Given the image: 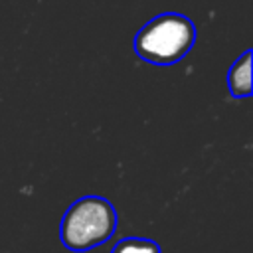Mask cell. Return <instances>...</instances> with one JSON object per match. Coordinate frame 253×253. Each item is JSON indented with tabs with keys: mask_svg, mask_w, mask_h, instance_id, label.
Segmentation results:
<instances>
[{
	"mask_svg": "<svg viewBox=\"0 0 253 253\" xmlns=\"http://www.w3.org/2000/svg\"><path fill=\"white\" fill-rule=\"evenodd\" d=\"M196 43L194 22L178 12H164L148 20L134 36V51L152 65L178 63Z\"/></svg>",
	"mask_w": 253,
	"mask_h": 253,
	"instance_id": "obj_1",
	"label": "cell"
},
{
	"mask_svg": "<svg viewBox=\"0 0 253 253\" xmlns=\"http://www.w3.org/2000/svg\"><path fill=\"white\" fill-rule=\"evenodd\" d=\"M115 206L101 196L75 200L61 217L59 239L69 251H87L103 245L117 231Z\"/></svg>",
	"mask_w": 253,
	"mask_h": 253,
	"instance_id": "obj_2",
	"label": "cell"
},
{
	"mask_svg": "<svg viewBox=\"0 0 253 253\" xmlns=\"http://www.w3.org/2000/svg\"><path fill=\"white\" fill-rule=\"evenodd\" d=\"M227 87L233 99H245L251 95V49L237 57L229 67Z\"/></svg>",
	"mask_w": 253,
	"mask_h": 253,
	"instance_id": "obj_3",
	"label": "cell"
},
{
	"mask_svg": "<svg viewBox=\"0 0 253 253\" xmlns=\"http://www.w3.org/2000/svg\"><path fill=\"white\" fill-rule=\"evenodd\" d=\"M111 253H162L160 245L146 237H126L119 241Z\"/></svg>",
	"mask_w": 253,
	"mask_h": 253,
	"instance_id": "obj_4",
	"label": "cell"
}]
</instances>
